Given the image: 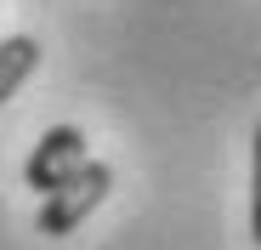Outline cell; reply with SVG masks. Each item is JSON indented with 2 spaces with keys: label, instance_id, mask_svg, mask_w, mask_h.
I'll list each match as a JSON object with an SVG mask.
<instances>
[{
  "label": "cell",
  "instance_id": "1",
  "mask_svg": "<svg viewBox=\"0 0 261 250\" xmlns=\"http://www.w3.org/2000/svg\"><path fill=\"white\" fill-rule=\"evenodd\" d=\"M108 188H114V165L85 159L74 177H63L51 193H40V216H34V228L46 233V239H68V233L108 199Z\"/></svg>",
  "mask_w": 261,
  "mask_h": 250
},
{
  "label": "cell",
  "instance_id": "2",
  "mask_svg": "<svg viewBox=\"0 0 261 250\" xmlns=\"http://www.w3.org/2000/svg\"><path fill=\"white\" fill-rule=\"evenodd\" d=\"M85 159H91V154H85V131H74V125H51V131L34 142L29 165H23V182H29L34 193H51L63 177L80 171Z\"/></svg>",
  "mask_w": 261,
  "mask_h": 250
},
{
  "label": "cell",
  "instance_id": "3",
  "mask_svg": "<svg viewBox=\"0 0 261 250\" xmlns=\"http://www.w3.org/2000/svg\"><path fill=\"white\" fill-rule=\"evenodd\" d=\"M40 68V40L34 34H12V40H0V103H12L17 86Z\"/></svg>",
  "mask_w": 261,
  "mask_h": 250
},
{
  "label": "cell",
  "instance_id": "4",
  "mask_svg": "<svg viewBox=\"0 0 261 250\" xmlns=\"http://www.w3.org/2000/svg\"><path fill=\"white\" fill-rule=\"evenodd\" d=\"M250 239L261 244V125H255V142H250Z\"/></svg>",
  "mask_w": 261,
  "mask_h": 250
}]
</instances>
